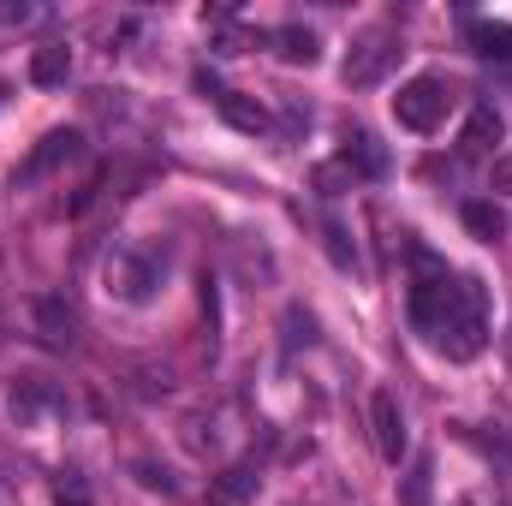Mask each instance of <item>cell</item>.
I'll list each match as a JSON object with an SVG mask.
<instances>
[{
	"instance_id": "8992f818",
	"label": "cell",
	"mask_w": 512,
	"mask_h": 506,
	"mask_svg": "<svg viewBox=\"0 0 512 506\" xmlns=\"http://www.w3.org/2000/svg\"><path fill=\"white\" fill-rule=\"evenodd\" d=\"M501 137H507V120L483 102V108H471V120H465V131H459V149H465V155H495Z\"/></svg>"
},
{
	"instance_id": "7a4b0ae2",
	"label": "cell",
	"mask_w": 512,
	"mask_h": 506,
	"mask_svg": "<svg viewBox=\"0 0 512 506\" xmlns=\"http://www.w3.org/2000/svg\"><path fill=\"white\" fill-rule=\"evenodd\" d=\"M447 108H453V90H447L435 72L399 84V96H393V120H399L405 131H435L441 120H447Z\"/></svg>"
},
{
	"instance_id": "44dd1931",
	"label": "cell",
	"mask_w": 512,
	"mask_h": 506,
	"mask_svg": "<svg viewBox=\"0 0 512 506\" xmlns=\"http://www.w3.org/2000/svg\"><path fill=\"white\" fill-rule=\"evenodd\" d=\"M203 506H221V501H203Z\"/></svg>"
},
{
	"instance_id": "277c9868",
	"label": "cell",
	"mask_w": 512,
	"mask_h": 506,
	"mask_svg": "<svg viewBox=\"0 0 512 506\" xmlns=\"http://www.w3.org/2000/svg\"><path fill=\"white\" fill-rule=\"evenodd\" d=\"M370 429H376V453H382L387 465H399L405 447H411V435H405V411H399V399L387 387L370 393Z\"/></svg>"
},
{
	"instance_id": "3957f363",
	"label": "cell",
	"mask_w": 512,
	"mask_h": 506,
	"mask_svg": "<svg viewBox=\"0 0 512 506\" xmlns=\"http://www.w3.org/2000/svg\"><path fill=\"white\" fill-rule=\"evenodd\" d=\"M393 60H399V36H393V30H370V36L352 42L340 78H346L352 90H370V84H382L387 72H393Z\"/></svg>"
},
{
	"instance_id": "ac0fdd59",
	"label": "cell",
	"mask_w": 512,
	"mask_h": 506,
	"mask_svg": "<svg viewBox=\"0 0 512 506\" xmlns=\"http://www.w3.org/2000/svg\"><path fill=\"white\" fill-rule=\"evenodd\" d=\"M42 328H48V340L60 346V340H72V322H60V310L54 304H42Z\"/></svg>"
},
{
	"instance_id": "ba28073f",
	"label": "cell",
	"mask_w": 512,
	"mask_h": 506,
	"mask_svg": "<svg viewBox=\"0 0 512 506\" xmlns=\"http://www.w3.org/2000/svg\"><path fill=\"white\" fill-rule=\"evenodd\" d=\"M268 48H274L286 66H316V30H304V24H280V30H268Z\"/></svg>"
},
{
	"instance_id": "9a60e30c",
	"label": "cell",
	"mask_w": 512,
	"mask_h": 506,
	"mask_svg": "<svg viewBox=\"0 0 512 506\" xmlns=\"http://www.w3.org/2000/svg\"><path fill=\"white\" fill-rule=\"evenodd\" d=\"M221 495H227V501H251L256 495V471L251 465H233V471L221 477Z\"/></svg>"
},
{
	"instance_id": "8fae6325",
	"label": "cell",
	"mask_w": 512,
	"mask_h": 506,
	"mask_svg": "<svg viewBox=\"0 0 512 506\" xmlns=\"http://www.w3.org/2000/svg\"><path fill=\"white\" fill-rule=\"evenodd\" d=\"M471 48L477 54H489V60H512V24H501V18H471Z\"/></svg>"
},
{
	"instance_id": "2e32d148",
	"label": "cell",
	"mask_w": 512,
	"mask_h": 506,
	"mask_svg": "<svg viewBox=\"0 0 512 506\" xmlns=\"http://www.w3.org/2000/svg\"><path fill=\"white\" fill-rule=\"evenodd\" d=\"M328 256H334L340 268H358V245L346 239V227H328Z\"/></svg>"
},
{
	"instance_id": "7c38bea8",
	"label": "cell",
	"mask_w": 512,
	"mask_h": 506,
	"mask_svg": "<svg viewBox=\"0 0 512 506\" xmlns=\"http://www.w3.org/2000/svg\"><path fill=\"white\" fill-rule=\"evenodd\" d=\"M340 161H346L352 173H370V179H376V173H387V155H382V143H376L370 131H352V137H346V155H340Z\"/></svg>"
},
{
	"instance_id": "4fadbf2b",
	"label": "cell",
	"mask_w": 512,
	"mask_h": 506,
	"mask_svg": "<svg viewBox=\"0 0 512 506\" xmlns=\"http://www.w3.org/2000/svg\"><path fill=\"white\" fill-rule=\"evenodd\" d=\"M429 477H435V459L417 453L411 471H405V489H399V506H429Z\"/></svg>"
},
{
	"instance_id": "9c48e42d",
	"label": "cell",
	"mask_w": 512,
	"mask_h": 506,
	"mask_svg": "<svg viewBox=\"0 0 512 506\" xmlns=\"http://www.w3.org/2000/svg\"><path fill=\"white\" fill-rule=\"evenodd\" d=\"M66 78H72V48H66V42H48V48L30 54V84L54 90V84H66Z\"/></svg>"
},
{
	"instance_id": "5b68a950",
	"label": "cell",
	"mask_w": 512,
	"mask_h": 506,
	"mask_svg": "<svg viewBox=\"0 0 512 506\" xmlns=\"http://www.w3.org/2000/svg\"><path fill=\"white\" fill-rule=\"evenodd\" d=\"M215 96V108H221V120L233 131H251V137H262L268 131V108L256 102V96H245V90H209Z\"/></svg>"
},
{
	"instance_id": "ffe728a7",
	"label": "cell",
	"mask_w": 512,
	"mask_h": 506,
	"mask_svg": "<svg viewBox=\"0 0 512 506\" xmlns=\"http://www.w3.org/2000/svg\"><path fill=\"white\" fill-rule=\"evenodd\" d=\"M36 18V6H0V24H30Z\"/></svg>"
},
{
	"instance_id": "5bb4252c",
	"label": "cell",
	"mask_w": 512,
	"mask_h": 506,
	"mask_svg": "<svg viewBox=\"0 0 512 506\" xmlns=\"http://www.w3.org/2000/svg\"><path fill=\"white\" fill-rule=\"evenodd\" d=\"M78 143H84V137H78V131H48V137H42V149H36V161H30V167H54V161H72V155H78Z\"/></svg>"
},
{
	"instance_id": "6da1fadb",
	"label": "cell",
	"mask_w": 512,
	"mask_h": 506,
	"mask_svg": "<svg viewBox=\"0 0 512 506\" xmlns=\"http://www.w3.org/2000/svg\"><path fill=\"white\" fill-rule=\"evenodd\" d=\"M411 322L429 334V346L453 364H471L489 346V292L471 274H447L435 256H417L411 280Z\"/></svg>"
},
{
	"instance_id": "d6986e66",
	"label": "cell",
	"mask_w": 512,
	"mask_h": 506,
	"mask_svg": "<svg viewBox=\"0 0 512 506\" xmlns=\"http://www.w3.org/2000/svg\"><path fill=\"white\" fill-rule=\"evenodd\" d=\"M489 185H495V191H512V155H501V161H495V173H489Z\"/></svg>"
},
{
	"instance_id": "52a82bcc",
	"label": "cell",
	"mask_w": 512,
	"mask_h": 506,
	"mask_svg": "<svg viewBox=\"0 0 512 506\" xmlns=\"http://www.w3.org/2000/svg\"><path fill=\"white\" fill-rule=\"evenodd\" d=\"M108 286H120V298H149L155 268H149V262H137V256H126V251H114V256H108Z\"/></svg>"
},
{
	"instance_id": "30bf717a",
	"label": "cell",
	"mask_w": 512,
	"mask_h": 506,
	"mask_svg": "<svg viewBox=\"0 0 512 506\" xmlns=\"http://www.w3.org/2000/svg\"><path fill=\"white\" fill-rule=\"evenodd\" d=\"M459 215H465V227H471V233H477L483 245L507 239V215H501V203H489V197H471V203H465Z\"/></svg>"
},
{
	"instance_id": "e0dca14e",
	"label": "cell",
	"mask_w": 512,
	"mask_h": 506,
	"mask_svg": "<svg viewBox=\"0 0 512 506\" xmlns=\"http://www.w3.org/2000/svg\"><path fill=\"white\" fill-rule=\"evenodd\" d=\"M352 179H358V173H352V167H346V161H328V167H322V173H316V185H322V191H328V197H334V191H340V185H352Z\"/></svg>"
}]
</instances>
